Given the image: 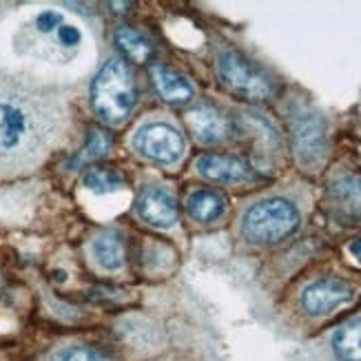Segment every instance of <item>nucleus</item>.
<instances>
[{"instance_id": "nucleus-1", "label": "nucleus", "mask_w": 361, "mask_h": 361, "mask_svg": "<svg viewBox=\"0 0 361 361\" xmlns=\"http://www.w3.org/2000/svg\"><path fill=\"white\" fill-rule=\"evenodd\" d=\"M67 104L49 87L0 69V178L44 162L67 133Z\"/></svg>"}, {"instance_id": "nucleus-2", "label": "nucleus", "mask_w": 361, "mask_h": 361, "mask_svg": "<svg viewBox=\"0 0 361 361\" xmlns=\"http://www.w3.org/2000/svg\"><path fill=\"white\" fill-rule=\"evenodd\" d=\"M137 102L131 67L122 58H109L91 85V106L111 127L127 122Z\"/></svg>"}, {"instance_id": "nucleus-3", "label": "nucleus", "mask_w": 361, "mask_h": 361, "mask_svg": "<svg viewBox=\"0 0 361 361\" xmlns=\"http://www.w3.org/2000/svg\"><path fill=\"white\" fill-rule=\"evenodd\" d=\"M300 226V211L284 197H271L253 204L242 219V235L250 244H277Z\"/></svg>"}, {"instance_id": "nucleus-4", "label": "nucleus", "mask_w": 361, "mask_h": 361, "mask_svg": "<svg viewBox=\"0 0 361 361\" xmlns=\"http://www.w3.org/2000/svg\"><path fill=\"white\" fill-rule=\"evenodd\" d=\"M219 78L228 91L246 100H266L273 96V80L257 65L238 51H224L217 60Z\"/></svg>"}, {"instance_id": "nucleus-5", "label": "nucleus", "mask_w": 361, "mask_h": 361, "mask_svg": "<svg viewBox=\"0 0 361 361\" xmlns=\"http://www.w3.org/2000/svg\"><path fill=\"white\" fill-rule=\"evenodd\" d=\"M133 149L151 162L176 164L184 155L186 145L176 127H171L166 122H153L135 133Z\"/></svg>"}, {"instance_id": "nucleus-6", "label": "nucleus", "mask_w": 361, "mask_h": 361, "mask_svg": "<svg viewBox=\"0 0 361 361\" xmlns=\"http://www.w3.org/2000/svg\"><path fill=\"white\" fill-rule=\"evenodd\" d=\"M355 297V288L348 281L337 279V277H324L308 284L302 293V306L308 315L322 317L328 312L337 310L339 306L348 304Z\"/></svg>"}, {"instance_id": "nucleus-7", "label": "nucleus", "mask_w": 361, "mask_h": 361, "mask_svg": "<svg viewBox=\"0 0 361 361\" xmlns=\"http://www.w3.org/2000/svg\"><path fill=\"white\" fill-rule=\"evenodd\" d=\"M197 173L217 184H242L255 178V171L246 160L226 153H204L195 162Z\"/></svg>"}, {"instance_id": "nucleus-8", "label": "nucleus", "mask_w": 361, "mask_h": 361, "mask_svg": "<svg viewBox=\"0 0 361 361\" xmlns=\"http://www.w3.org/2000/svg\"><path fill=\"white\" fill-rule=\"evenodd\" d=\"M293 140L295 151L304 164H315L326 153V133L324 122L317 114L300 111L293 116Z\"/></svg>"}, {"instance_id": "nucleus-9", "label": "nucleus", "mask_w": 361, "mask_h": 361, "mask_svg": "<svg viewBox=\"0 0 361 361\" xmlns=\"http://www.w3.org/2000/svg\"><path fill=\"white\" fill-rule=\"evenodd\" d=\"M135 211L155 228H169L178 222V202L164 186H145L135 200Z\"/></svg>"}, {"instance_id": "nucleus-10", "label": "nucleus", "mask_w": 361, "mask_h": 361, "mask_svg": "<svg viewBox=\"0 0 361 361\" xmlns=\"http://www.w3.org/2000/svg\"><path fill=\"white\" fill-rule=\"evenodd\" d=\"M328 197H331L333 209L341 219L361 224V178L343 176L335 180L331 184Z\"/></svg>"}, {"instance_id": "nucleus-11", "label": "nucleus", "mask_w": 361, "mask_h": 361, "mask_svg": "<svg viewBox=\"0 0 361 361\" xmlns=\"http://www.w3.org/2000/svg\"><path fill=\"white\" fill-rule=\"evenodd\" d=\"M186 124L195 140H200L202 145H215L222 142L228 131L226 118L213 106H197L191 114L186 116Z\"/></svg>"}, {"instance_id": "nucleus-12", "label": "nucleus", "mask_w": 361, "mask_h": 361, "mask_svg": "<svg viewBox=\"0 0 361 361\" xmlns=\"http://www.w3.org/2000/svg\"><path fill=\"white\" fill-rule=\"evenodd\" d=\"M151 75H153L155 89H158V93H160V96L166 102L184 104V102H188V100L195 96V87L188 82L182 73H178L173 69H166V67L155 65L151 69Z\"/></svg>"}, {"instance_id": "nucleus-13", "label": "nucleus", "mask_w": 361, "mask_h": 361, "mask_svg": "<svg viewBox=\"0 0 361 361\" xmlns=\"http://www.w3.org/2000/svg\"><path fill=\"white\" fill-rule=\"evenodd\" d=\"M186 209L193 219H197L202 224H209V222H215V219L222 217V213L226 209V200L217 191H211V188H200V191L188 195Z\"/></svg>"}, {"instance_id": "nucleus-14", "label": "nucleus", "mask_w": 361, "mask_h": 361, "mask_svg": "<svg viewBox=\"0 0 361 361\" xmlns=\"http://www.w3.org/2000/svg\"><path fill=\"white\" fill-rule=\"evenodd\" d=\"M93 250V257L96 262L106 271H118L122 269L124 264V240L122 235L114 233V231H106L102 235H98L96 240L91 244Z\"/></svg>"}, {"instance_id": "nucleus-15", "label": "nucleus", "mask_w": 361, "mask_h": 361, "mask_svg": "<svg viewBox=\"0 0 361 361\" xmlns=\"http://www.w3.org/2000/svg\"><path fill=\"white\" fill-rule=\"evenodd\" d=\"M333 350L341 361H361V319L343 324L333 337Z\"/></svg>"}, {"instance_id": "nucleus-16", "label": "nucleus", "mask_w": 361, "mask_h": 361, "mask_svg": "<svg viewBox=\"0 0 361 361\" xmlns=\"http://www.w3.org/2000/svg\"><path fill=\"white\" fill-rule=\"evenodd\" d=\"M85 186L96 195L116 193L124 186V176L111 166H93L85 173Z\"/></svg>"}, {"instance_id": "nucleus-17", "label": "nucleus", "mask_w": 361, "mask_h": 361, "mask_svg": "<svg viewBox=\"0 0 361 361\" xmlns=\"http://www.w3.org/2000/svg\"><path fill=\"white\" fill-rule=\"evenodd\" d=\"M116 42L120 44V49L135 62H147L151 58V51H153L151 42L140 34L137 29H133L129 25H122L116 31Z\"/></svg>"}, {"instance_id": "nucleus-18", "label": "nucleus", "mask_w": 361, "mask_h": 361, "mask_svg": "<svg viewBox=\"0 0 361 361\" xmlns=\"http://www.w3.org/2000/svg\"><path fill=\"white\" fill-rule=\"evenodd\" d=\"M111 149V140H109L106 133H100V131H91L89 137H87V145L85 149L75 155V158L71 160V166H80L85 162H93L102 158V155Z\"/></svg>"}, {"instance_id": "nucleus-19", "label": "nucleus", "mask_w": 361, "mask_h": 361, "mask_svg": "<svg viewBox=\"0 0 361 361\" xmlns=\"http://www.w3.org/2000/svg\"><path fill=\"white\" fill-rule=\"evenodd\" d=\"M56 361H116L114 357H109L106 353L98 348H89V346H73L62 350Z\"/></svg>"}, {"instance_id": "nucleus-20", "label": "nucleus", "mask_w": 361, "mask_h": 361, "mask_svg": "<svg viewBox=\"0 0 361 361\" xmlns=\"http://www.w3.org/2000/svg\"><path fill=\"white\" fill-rule=\"evenodd\" d=\"M350 253H353V257L361 264V238L355 240V242L350 244Z\"/></svg>"}]
</instances>
